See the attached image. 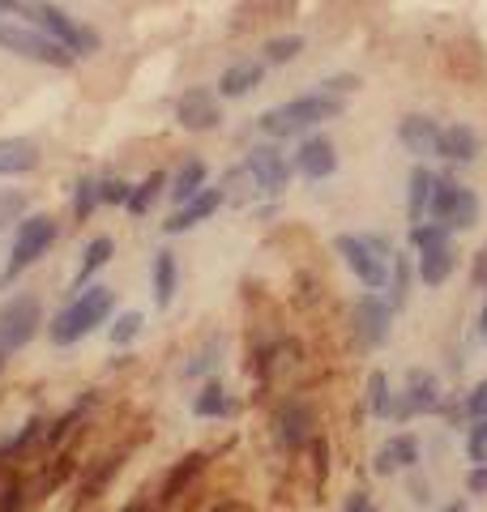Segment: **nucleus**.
I'll return each mask as SVG.
<instances>
[{
	"instance_id": "nucleus-28",
	"label": "nucleus",
	"mask_w": 487,
	"mask_h": 512,
	"mask_svg": "<svg viewBox=\"0 0 487 512\" xmlns=\"http://www.w3.org/2000/svg\"><path fill=\"white\" fill-rule=\"evenodd\" d=\"M167 188V175L163 171H150L146 180H141V188H133V197H129V214L133 218H141L154 205V197H159V192Z\"/></svg>"
},
{
	"instance_id": "nucleus-2",
	"label": "nucleus",
	"mask_w": 487,
	"mask_h": 512,
	"mask_svg": "<svg viewBox=\"0 0 487 512\" xmlns=\"http://www.w3.org/2000/svg\"><path fill=\"white\" fill-rule=\"evenodd\" d=\"M112 308H116L112 286H90V291H77V299H73L69 308L52 320L47 338H52L56 346H73V342H82L94 325H103V320L112 316Z\"/></svg>"
},
{
	"instance_id": "nucleus-5",
	"label": "nucleus",
	"mask_w": 487,
	"mask_h": 512,
	"mask_svg": "<svg viewBox=\"0 0 487 512\" xmlns=\"http://www.w3.org/2000/svg\"><path fill=\"white\" fill-rule=\"evenodd\" d=\"M0 52H13L22 60H35V64H52V69H69L77 60L65 43H56L52 35H43L39 26H22V22H0Z\"/></svg>"
},
{
	"instance_id": "nucleus-18",
	"label": "nucleus",
	"mask_w": 487,
	"mask_h": 512,
	"mask_svg": "<svg viewBox=\"0 0 487 512\" xmlns=\"http://www.w3.org/2000/svg\"><path fill=\"white\" fill-rule=\"evenodd\" d=\"M39 167V146L26 137H5L0 141V175H30Z\"/></svg>"
},
{
	"instance_id": "nucleus-44",
	"label": "nucleus",
	"mask_w": 487,
	"mask_h": 512,
	"mask_svg": "<svg viewBox=\"0 0 487 512\" xmlns=\"http://www.w3.org/2000/svg\"><path fill=\"white\" fill-rule=\"evenodd\" d=\"M479 329H483V342H487V308H483V316H479Z\"/></svg>"
},
{
	"instance_id": "nucleus-21",
	"label": "nucleus",
	"mask_w": 487,
	"mask_h": 512,
	"mask_svg": "<svg viewBox=\"0 0 487 512\" xmlns=\"http://www.w3.org/2000/svg\"><path fill=\"white\" fill-rule=\"evenodd\" d=\"M112 252H116V244H112V235H94L90 244H86V252H82V265H77V278H73V291H86V282L99 274V269L112 261Z\"/></svg>"
},
{
	"instance_id": "nucleus-45",
	"label": "nucleus",
	"mask_w": 487,
	"mask_h": 512,
	"mask_svg": "<svg viewBox=\"0 0 487 512\" xmlns=\"http://www.w3.org/2000/svg\"><path fill=\"white\" fill-rule=\"evenodd\" d=\"M445 512H466V504H462V500H458V504H449V508H445Z\"/></svg>"
},
{
	"instance_id": "nucleus-31",
	"label": "nucleus",
	"mask_w": 487,
	"mask_h": 512,
	"mask_svg": "<svg viewBox=\"0 0 487 512\" xmlns=\"http://www.w3.org/2000/svg\"><path fill=\"white\" fill-rule=\"evenodd\" d=\"M99 205H103V188H99V180L82 175V180H77V197H73V214L86 222L94 210H99Z\"/></svg>"
},
{
	"instance_id": "nucleus-40",
	"label": "nucleus",
	"mask_w": 487,
	"mask_h": 512,
	"mask_svg": "<svg viewBox=\"0 0 487 512\" xmlns=\"http://www.w3.org/2000/svg\"><path fill=\"white\" fill-rule=\"evenodd\" d=\"M389 419H398V423H406V419H415V406H411V397H406L402 389L389 397Z\"/></svg>"
},
{
	"instance_id": "nucleus-41",
	"label": "nucleus",
	"mask_w": 487,
	"mask_h": 512,
	"mask_svg": "<svg viewBox=\"0 0 487 512\" xmlns=\"http://www.w3.org/2000/svg\"><path fill=\"white\" fill-rule=\"evenodd\" d=\"M466 491L470 495H487V466H475L466 474Z\"/></svg>"
},
{
	"instance_id": "nucleus-39",
	"label": "nucleus",
	"mask_w": 487,
	"mask_h": 512,
	"mask_svg": "<svg viewBox=\"0 0 487 512\" xmlns=\"http://www.w3.org/2000/svg\"><path fill=\"white\" fill-rule=\"evenodd\" d=\"M355 86H359L355 73H334V77H325V82H321V90L325 94H338V99H342V94H351Z\"/></svg>"
},
{
	"instance_id": "nucleus-27",
	"label": "nucleus",
	"mask_w": 487,
	"mask_h": 512,
	"mask_svg": "<svg viewBox=\"0 0 487 512\" xmlns=\"http://www.w3.org/2000/svg\"><path fill=\"white\" fill-rule=\"evenodd\" d=\"M278 436H282V444L300 448L308 440V410L304 406H287V410H282L278 414Z\"/></svg>"
},
{
	"instance_id": "nucleus-26",
	"label": "nucleus",
	"mask_w": 487,
	"mask_h": 512,
	"mask_svg": "<svg viewBox=\"0 0 487 512\" xmlns=\"http://www.w3.org/2000/svg\"><path fill=\"white\" fill-rule=\"evenodd\" d=\"M479 210H483V205H479V192H475V188H462L458 201H453V210H449L445 227H449V231H470V227L479 222Z\"/></svg>"
},
{
	"instance_id": "nucleus-3",
	"label": "nucleus",
	"mask_w": 487,
	"mask_h": 512,
	"mask_svg": "<svg viewBox=\"0 0 487 512\" xmlns=\"http://www.w3.org/2000/svg\"><path fill=\"white\" fill-rule=\"evenodd\" d=\"M9 9L35 18V26L43 30V35H52L56 43H65L73 56H94V52H99V35H94L90 26L73 22L60 5H47V0H9Z\"/></svg>"
},
{
	"instance_id": "nucleus-12",
	"label": "nucleus",
	"mask_w": 487,
	"mask_h": 512,
	"mask_svg": "<svg viewBox=\"0 0 487 512\" xmlns=\"http://www.w3.org/2000/svg\"><path fill=\"white\" fill-rule=\"evenodd\" d=\"M398 141L406 146V154L432 158V154H441V124L432 116H406L398 124Z\"/></svg>"
},
{
	"instance_id": "nucleus-9",
	"label": "nucleus",
	"mask_w": 487,
	"mask_h": 512,
	"mask_svg": "<svg viewBox=\"0 0 487 512\" xmlns=\"http://www.w3.org/2000/svg\"><path fill=\"white\" fill-rule=\"evenodd\" d=\"M394 312H398L394 303H389L385 295H376V291H368L355 303V329H359V338H364V346H385L389 342Z\"/></svg>"
},
{
	"instance_id": "nucleus-46",
	"label": "nucleus",
	"mask_w": 487,
	"mask_h": 512,
	"mask_svg": "<svg viewBox=\"0 0 487 512\" xmlns=\"http://www.w3.org/2000/svg\"><path fill=\"white\" fill-rule=\"evenodd\" d=\"M129 512H146V508H129Z\"/></svg>"
},
{
	"instance_id": "nucleus-8",
	"label": "nucleus",
	"mask_w": 487,
	"mask_h": 512,
	"mask_svg": "<svg viewBox=\"0 0 487 512\" xmlns=\"http://www.w3.org/2000/svg\"><path fill=\"white\" fill-rule=\"evenodd\" d=\"M244 167H248V175H253L257 192H270V197H278V192L287 188V180H291V163H287V154H282L274 141H265V146L248 150L244 154Z\"/></svg>"
},
{
	"instance_id": "nucleus-35",
	"label": "nucleus",
	"mask_w": 487,
	"mask_h": 512,
	"mask_svg": "<svg viewBox=\"0 0 487 512\" xmlns=\"http://www.w3.org/2000/svg\"><path fill=\"white\" fill-rule=\"evenodd\" d=\"M137 333H141V312H124V316L116 320V329H112V342H116V346H129Z\"/></svg>"
},
{
	"instance_id": "nucleus-17",
	"label": "nucleus",
	"mask_w": 487,
	"mask_h": 512,
	"mask_svg": "<svg viewBox=\"0 0 487 512\" xmlns=\"http://www.w3.org/2000/svg\"><path fill=\"white\" fill-rule=\"evenodd\" d=\"M479 146L483 141L470 124H445L441 128V158H449V163H475Z\"/></svg>"
},
{
	"instance_id": "nucleus-43",
	"label": "nucleus",
	"mask_w": 487,
	"mask_h": 512,
	"mask_svg": "<svg viewBox=\"0 0 487 512\" xmlns=\"http://www.w3.org/2000/svg\"><path fill=\"white\" fill-rule=\"evenodd\" d=\"M475 282L483 286V291H487V248L475 256Z\"/></svg>"
},
{
	"instance_id": "nucleus-16",
	"label": "nucleus",
	"mask_w": 487,
	"mask_h": 512,
	"mask_svg": "<svg viewBox=\"0 0 487 512\" xmlns=\"http://www.w3.org/2000/svg\"><path fill=\"white\" fill-rule=\"evenodd\" d=\"M218 205H223V192L201 188L193 201H184L180 210L163 222V231H167V235H180V231H188V227H197V222H206L210 214H218Z\"/></svg>"
},
{
	"instance_id": "nucleus-47",
	"label": "nucleus",
	"mask_w": 487,
	"mask_h": 512,
	"mask_svg": "<svg viewBox=\"0 0 487 512\" xmlns=\"http://www.w3.org/2000/svg\"><path fill=\"white\" fill-rule=\"evenodd\" d=\"M0 367H5V355H0Z\"/></svg>"
},
{
	"instance_id": "nucleus-34",
	"label": "nucleus",
	"mask_w": 487,
	"mask_h": 512,
	"mask_svg": "<svg viewBox=\"0 0 487 512\" xmlns=\"http://www.w3.org/2000/svg\"><path fill=\"white\" fill-rule=\"evenodd\" d=\"M466 453H470V461H475V466H487V419H475V427H470Z\"/></svg>"
},
{
	"instance_id": "nucleus-6",
	"label": "nucleus",
	"mask_w": 487,
	"mask_h": 512,
	"mask_svg": "<svg viewBox=\"0 0 487 512\" xmlns=\"http://www.w3.org/2000/svg\"><path fill=\"white\" fill-rule=\"evenodd\" d=\"M56 244V218L52 214H30L18 222V235H13V252H9V269L0 282H13L22 274V269H30L39 261V256H47V248Z\"/></svg>"
},
{
	"instance_id": "nucleus-33",
	"label": "nucleus",
	"mask_w": 487,
	"mask_h": 512,
	"mask_svg": "<svg viewBox=\"0 0 487 512\" xmlns=\"http://www.w3.org/2000/svg\"><path fill=\"white\" fill-rule=\"evenodd\" d=\"M22 214H26V197H22V192L0 188V231H5L9 222H22Z\"/></svg>"
},
{
	"instance_id": "nucleus-15",
	"label": "nucleus",
	"mask_w": 487,
	"mask_h": 512,
	"mask_svg": "<svg viewBox=\"0 0 487 512\" xmlns=\"http://www.w3.org/2000/svg\"><path fill=\"white\" fill-rule=\"evenodd\" d=\"M419 466V440L415 436H394V440H385L381 448H376V457H372V470L389 478V474H398V470H415Z\"/></svg>"
},
{
	"instance_id": "nucleus-4",
	"label": "nucleus",
	"mask_w": 487,
	"mask_h": 512,
	"mask_svg": "<svg viewBox=\"0 0 487 512\" xmlns=\"http://www.w3.org/2000/svg\"><path fill=\"white\" fill-rule=\"evenodd\" d=\"M334 252L347 261V269L368 286V291H381V286L389 282V265L385 261L394 256L389 239H381V235H338Z\"/></svg>"
},
{
	"instance_id": "nucleus-20",
	"label": "nucleus",
	"mask_w": 487,
	"mask_h": 512,
	"mask_svg": "<svg viewBox=\"0 0 487 512\" xmlns=\"http://www.w3.org/2000/svg\"><path fill=\"white\" fill-rule=\"evenodd\" d=\"M432 184H436V175H432L428 167H415V171H411V180H406V218H411V227L428 218Z\"/></svg>"
},
{
	"instance_id": "nucleus-30",
	"label": "nucleus",
	"mask_w": 487,
	"mask_h": 512,
	"mask_svg": "<svg viewBox=\"0 0 487 512\" xmlns=\"http://www.w3.org/2000/svg\"><path fill=\"white\" fill-rule=\"evenodd\" d=\"M389 397H394V389H389V376L385 372H372L368 376V389H364V402H368V410L376 414V419H389Z\"/></svg>"
},
{
	"instance_id": "nucleus-36",
	"label": "nucleus",
	"mask_w": 487,
	"mask_h": 512,
	"mask_svg": "<svg viewBox=\"0 0 487 512\" xmlns=\"http://www.w3.org/2000/svg\"><path fill=\"white\" fill-rule=\"evenodd\" d=\"M218 350H223V342L214 338V342H210L206 350H197V355L188 359V367H184V372H188V376H201V372H210V367L218 363Z\"/></svg>"
},
{
	"instance_id": "nucleus-42",
	"label": "nucleus",
	"mask_w": 487,
	"mask_h": 512,
	"mask_svg": "<svg viewBox=\"0 0 487 512\" xmlns=\"http://www.w3.org/2000/svg\"><path fill=\"white\" fill-rule=\"evenodd\" d=\"M342 512H376V508H372V500H368V491H355Z\"/></svg>"
},
{
	"instance_id": "nucleus-22",
	"label": "nucleus",
	"mask_w": 487,
	"mask_h": 512,
	"mask_svg": "<svg viewBox=\"0 0 487 512\" xmlns=\"http://www.w3.org/2000/svg\"><path fill=\"white\" fill-rule=\"evenodd\" d=\"M176 282H180V269H176V252H159L154 256V303L159 308H171V299H176Z\"/></svg>"
},
{
	"instance_id": "nucleus-10",
	"label": "nucleus",
	"mask_w": 487,
	"mask_h": 512,
	"mask_svg": "<svg viewBox=\"0 0 487 512\" xmlns=\"http://www.w3.org/2000/svg\"><path fill=\"white\" fill-rule=\"evenodd\" d=\"M176 120L193 133H210L223 120V107H218V90H206V86H188L176 103Z\"/></svg>"
},
{
	"instance_id": "nucleus-14",
	"label": "nucleus",
	"mask_w": 487,
	"mask_h": 512,
	"mask_svg": "<svg viewBox=\"0 0 487 512\" xmlns=\"http://www.w3.org/2000/svg\"><path fill=\"white\" fill-rule=\"evenodd\" d=\"M265 82V64H257V60H235V64H227L223 73H218V99H248L257 86Z\"/></svg>"
},
{
	"instance_id": "nucleus-19",
	"label": "nucleus",
	"mask_w": 487,
	"mask_h": 512,
	"mask_svg": "<svg viewBox=\"0 0 487 512\" xmlns=\"http://www.w3.org/2000/svg\"><path fill=\"white\" fill-rule=\"evenodd\" d=\"M402 393L411 397L415 414H432L436 406H441V384H436V376H432V372H423V367H415V372H406Z\"/></svg>"
},
{
	"instance_id": "nucleus-13",
	"label": "nucleus",
	"mask_w": 487,
	"mask_h": 512,
	"mask_svg": "<svg viewBox=\"0 0 487 512\" xmlns=\"http://www.w3.org/2000/svg\"><path fill=\"white\" fill-rule=\"evenodd\" d=\"M453 269H458V248H453V239H445V244L419 248L415 274H419L423 286H445V282L453 278Z\"/></svg>"
},
{
	"instance_id": "nucleus-11",
	"label": "nucleus",
	"mask_w": 487,
	"mask_h": 512,
	"mask_svg": "<svg viewBox=\"0 0 487 512\" xmlns=\"http://www.w3.org/2000/svg\"><path fill=\"white\" fill-rule=\"evenodd\" d=\"M295 171L304 180H329L338 171V150L329 137H304L300 150H295Z\"/></svg>"
},
{
	"instance_id": "nucleus-25",
	"label": "nucleus",
	"mask_w": 487,
	"mask_h": 512,
	"mask_svg": "<svg viewBox=\"0 0 487 512\" xmlns=\"http://www.w3.org/2000/svg\"><path fill=\"white\" fill-rule=\"evenodd\" d=\"M411 278H415V265H411V256H394V265H389V303L402 312L406 308V299H411Z\"/></svg>"
},
{
	"instance_id": "nucleus-29",
	"label": "nucleus",
	"mask_w": 487,
	"mask_h": 512,
	"mask_svg": "<svg viewBox=\"0 0 487 512\" xmlns=\"http://www.w3.org/2000/svg\"><path fill=\"white\" fill-rule=\"evenodd\" d=\"M300 52H304V39L300 35H278V39H270V43L261 47V60L265 64H291Z\"/></svg>"
},
{
	"instance_id": "nucleus-32",
	"label": "nucleus",
	"mask_w": 487,
	"mask_h": 512,
	"mask_svg": "<svg viewBox=\"0 0 487 512\" xmlns=\"http://www.w3.org/2000/svg\"><path fill=\"white\" fill-rule=\"evenodd\" d=\"M201 461H206L201 453H193V457H184V461H180V466H176V474H171V478H167V487H163V500H176V495H180V487H184L188 478H193V474L201 470Z\"/></svg>"
},
{
	"instance_id": "nucleus-1",
	"label": "nucleus",
	"mask_w": 487,
	"mask_h": 512,
	"mask_svg": "<svg viewBox=\"0 0 487 512\" xmlns=\"http://www.w3.org/2000/svg\"><path fill=\"white\" fill-rule=\"evenodd\" d=\"M334 116H342V99H338V94L317 90V94H300V99H291V103H282V107H270L257 124H261L265 137L287 141V137L304 133V128H317V124L334 120Z\"/></svg>"
},
{
	"instance_id": "nucleus-38",
	"label": "nucleus",
	"mask_w": 487,
	"mask_h": 512,
	"mask_svg": "<svg viewBox=\"0 0 487 512\" xmlns=\"http://www.w3.org/2000/svg\"><path fill=\"white\" fill-rule=\"evenodd\" d=\"M466 414L470 419H487V380H479L475 389L466 393Z\"/></svg>"
},
{
	"instance_id": "nucleus-37",
	"label": "nucleus",
	"mask_w": 487,
	"mask_h": 512,
	"mask_svg": "<svg viewBox=\"0 0 487 512\" xmlns=\"http://www.w3.org/2000/svg\"><path fill=\"white\" fill-rule=\"evenodd\" d=\"M99 188H103V205H129V197H133V188L124 184V180H99Z\"/></svg>"
},
{
	"instance_id": "nucleus-23",
	"label": "nucleus",
	"mask_w": 487,
	"mask_h": 512,
	"mask_svg": "<svg viewBox=\"0 0 487 512\" xmlns=\"http://www.w3.org/2000/svg\"><path fill=\"white\" fill-rule=\"evenodd\" d=\"M206 175H210V171H206V163H201V158H188V163L176 171V180H171V197H176L180 205L193 201L197 192L206 188Z\"/></svg>"
},
{
	"instance_id": "nucleus-7",
	"label": "nucleus",
	"mask_w": 487,
	"mask_h": 512,
	"mask_svg": "<svg viewBox=\"0 0 487 512\" xmlns=\"http://www.w3.org/2000/svg\"><path fill=\"white\" fill-rule=\"evenodd\" d=\"M43 325V303L39 295H18L0 308V355H13L22 350Z\"/></svg>"
},
{
	"instance_id": "nucleus-24",
	"label": "nucleus",
	"mask_w": 487,
	"mask_h": 512,
	"mask_svg": "<svg viewBox=\"0 0 487 512\" xmlns=\"http://www.w3.org/2000/svg\"><path fill=\"white\" fill-rule=\"evenodd\" d=\"M231 410H235V402L227 397V389H223L218 380H210L206 389L197 393V402H193V414H197V419H227Z\"/></svg>"
}]
</instances>
